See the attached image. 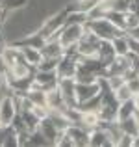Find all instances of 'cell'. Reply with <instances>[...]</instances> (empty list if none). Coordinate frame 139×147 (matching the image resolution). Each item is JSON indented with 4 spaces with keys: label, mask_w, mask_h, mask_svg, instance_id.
<instances>
[{
    "label": "cell",
    "mask_w": 139,
    "mask_h": 147,
    "mask_svg": "<svg viewBox=\"0 0 139 147\" xmlns=\"http://www.w3.org/2000/svg\"><path fill=\"white\" fill-rule=\"evenodd\" d=\"M134 112H136V106H134V100H124V102H119V108H117V121L121 119H126V117H132Z\"/></svg>",
    "instance_id": "cell-4"
},
{
    "label": "cell",
    "mask_w": 139,
    "mask_h": 147,
    "mask_svg": "<svg viewBox=\"0 0 139 147\" xmlns=\"http://www.w3.org/2000/svg\"><path fill=\"white\" fill-rule=\"evenodd\" d=\"M132 100H134V106H136V110H139V91H137V93H134Z\"/></svg>",
    "instance_id": "cell-6"
},
{
    "label": "cell",
    "mask_w": 139,
    "mask_h": 147,
    "mask_svg": "<svg viewBox=\"0 0 139 147\" xmlns=\"http://www.w3.org/2000/svg\"><path fill=\"white\" fill-rule=\"evenodd\" d=\"M59 80L56 71H41V69H35V75H33V84L43 90H50L54 88Z\"/></svg>",
    "instance_id": "cell-2"
},
{
    "label": "cell",
    "mask_w": 139,
    "mask_h": 147,
    "mask_svg": "<svg viewBox=\"0 0 139 147\" xmlns=\"http://www.w3.org/2000/svg\"><path fill=\"white\" fill-rule=\"evenodd\" d=\"M100 93V78L96 82H76V100L78 104L93 99Z\"/></svg>",
    "instance_id": "cell-1"
},
{
    "label": "cell",
    "mask_w": 139,
    "mask_h": 147,
    "mask_svg": "<svg viewBox=\"0 0 139 147\" xmlns=\"http://www.w3.org/2000/svg\"><path fill=\"white\" fill-rule=\"evenodd\" d=\"M113 93H115V99H117L119 102H124V100H130V99L134 97V91L130 90V86H128L126 82L122 84V86H119L117 90L113 91Z\"/></svg>",
    "instance_id": "cell-5"
},
{
    "label": "cell",
    "mask_w": 139,
    "mask_h": 147,
    "mask_svg": "<svg viewBox=\"0 0 139 147\" xmlns=\"http://www.w3.org/2000/svg\"><path fill=\"white\" fill-rule=\"evenodd\" d=\"M119 125H121L122 132H124V134H130L134 140L139 136V125H137L136 119H134V115H132V117H126V119H121V121H119Z\"/></svg>",
    "instance_id": "cell-3"
}]
</instances>
